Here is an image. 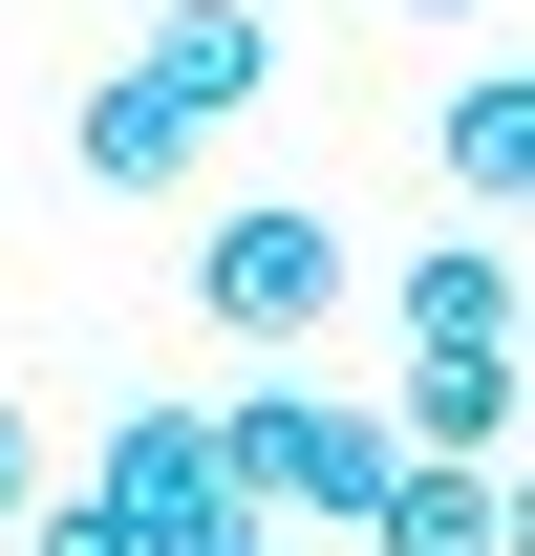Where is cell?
<instances>
[{
  "label": "cell",
  "instance_id": "6da1fadb",
  "mask_svg": "<svg viewBox=\"0 0 535 556\" xmlns=\"http://www.w3.org/2000/svg\"><path fill=\"white\" fill-rule=\"evenodd\" d=\"M214 492H236V535H364V492H386V407H343L300 364H258L236 407H214Z\"/></svg>",
  "mask_w": 535,
  "mask_h": 556
},
{
  "label": "cell",
  "instance_id": "7a4b0ae2",
  "mask_svg": "<svg viewBox=\"0 0 535 556\" xmlns=\"http://www.w3.org/2000/svg\"><path fill=\"white\" fill-rule=\"evenodd\" d=\"M194 321H236L258 364H300V343L343 321V214H300V193H236V214L194 236Z\"/></svg>",
  "mask_w": 535,
  "mask_h": 556
},
{
  "label": "cell",
  "instance_id": "3957f363",
  "mask_svg": "<svg viewBox=\"0 0 535 556\" xmlns=\"http://www.w3.org/2000/svg\"><path fill=\"white\" fill-rule=\"evenodd\" d=\"M129 86L214 150V129H258V108H278V22H258V0H150V65H129Z\"/></svg>",
  "mask_w": 535,
  "mask_h": 556
},
{
  "label": "cell",
  "instance_id": "277c9868",
  "mask_svg": "<svg viewBox=\"0 0 535 556\" xmlns=\"http://www.w3.org/2000/svg\"><path fill=\"white\" fill-rule=\"evenodd\" d=\"M86 514H108V535H129V556H172V535H214V514H236V492H214V407H129V428H108V450H86Z\"/></svg>",
  "mask_w": 535,
  "mask_h": 556
},
{
  "label": "cell",
  "instance_id": "5b68a950",
  "mask_svg": "<svg viewBox=\"0 0 535 556\" xmlns=\"http://www.w3.org/2000/svg\"><path fill=\"white\" fill-rule=\"evenodd\" d=\"M386 450H407V471H514V343H407Z\"/></svg>",
  "mask_w": 535,
  "mask_h": 556
},
{
  "label": "cell",
  "instance_id": "8992f818",
  "mask_svg": "<svg viewBox=\"0 0 535 556\" xmlns=\"http://www.w3.org/2000/svg\"><path fill=\"white\" fill-rule=\"evenodd\" d=\"M364 556H514V471H407V450H386Z\"/></svg>",
  "mask_w": 535,
  "mask_h": 556
},
{
  "label": "cell",
  "instance_id": "52a82bcc",
  "mask_svg": "<svg viewBox=\"0 0 535 556\" xmlns=\"http://www.w3.org/2000/svg\"><path fill=\"white\" fill-rule=\"evenodd\" d=\"M428 172H450L471 214H514V193H535V86H514V65H471V86H450V129H428Z\"/></svg>",
  "mask_w": 535,
  "mask_h": 556
},
{
  "label": "cell",
  "instance_id": "ba28073f",
  "mask_svg": "<svg viewBox=\"0 0 535 556\" xmlns=\"http://www.w3.org/2000/svg\"><path fill=\"white\" fill-rule=\"evenodd\" d=\"M65 172H86V193H172V172H194V129H172V108H150V86L108 65V86L65 108Z\"/></svg>",
  "mask_w": 535,
  "mask_h": 556
},
{
  "label": "cell",
  "instance_id": "9c48e42d",
  "mask_svg": "<svg viewBox=\"0 0 535 556\" xmlns=\"http://www.w3.org/2000/svg\"><path fill=\"white\" fill-rule=\"evenodd\" d=\"M407 343H514V236H450V257H407Z\"/></svg>",
  "mask_w": 535,
  "mask_h": 556
},
{
  "label": "cell",
  "instance_id": "30bf717a",
  "mask_svg": "<svg viewBox=\"0 0 535 556\" xmlns=\"http://www.w3.org/2000/svg\"><path fill=\"white\" fill-rule=\"evenodd\" d=\"M22 556H129V535H108L86 492H43V514H22Z\"/></svg>",
  "mask_w": 535,
  "mask_h": 556
},
{
  "label": "cell",
  "instance_id": "8fae6325",
  "mask_svg": "<svg viewBox=\"0 0 535 556\" xmlns=\"http://www.w3.org/2000/svg\"><path fill=\"white\" fill-rule=\"evenodd\" d=\"M22 514H43V428L0 407V535H22Z\"/></svg>",
  "mask_w": 535,
  "mask_h": 556
},
{
  "label": "cell",
  "instance_id": "7c38bea8",
  "mask_svg": "<svg viewBox=\"0 0 535 556\" xmlns=\"http://www.w3.org/2000/svg\"><path fill=\"white\" fill-rule=\"evenodd\" d=\"M172 556H300V535H236V514H214V535H172Z\"/></svg>",
  "mask_w": 535,
  "mask_h": 556
},
{
  "label": "cell",
  "instance_id": "4fadbf2b",
  "mask_svg": "<svg viewBox=\"0 0 535 556\" xmlns=\"http://www.w3.org/2000/svg\"><path fill=\"white\" fill-rule=\"evenodd\" d=\"M386 22H493V0H386Z\"/></svg>",
  "mask_w": 535,
  "mask_h": 556
}]
</instances>
